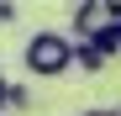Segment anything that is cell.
<instances>
[{"label":"cell","mask_w":121,"mask_h":116,"mask_svg":"<svg viewBox=\"0 0 121 116\" xmlns=\"http://www.w3.org/2000/svg\"><path fill=\"white\" fill-rule=\"evenodd\" d=\"M26 106H32L26 85H5V111H26Z\"/></svg>","instance_id":"obj_4"},{"label":"cell","mask_w":121,"mask_h":116,"mask_svg":"<svg viewBox=\"0 0 121 116\" xmlns=\"http://www.w3.org/2000/svg\"><path fill=\"white\" fill-rule=\"evenodd\" d=\"M21 63H26V74H37V79H63V74L74 69V42H69V32H32Z\"/></svg>","instance_id":"obj_1"},{"label":"cell","mask_w":121,"mask_h":116,"mask_svg":"<svg viewBox=\"0 0 121 116\" xmlns=\"http://www.w3.org/2000/svg\"><path fill=\"white\" fill-rule=\"evenodd\" d=\"M105 16H111V21H121V0H105Z\"/></svg>","instance_id":"obj_6"},{"label":"cell","mask_w":121,"mask_h":116,"mask_svg":"<svg viewBox=\"0 0 121 116\" xmlns=\"http://www.w3.org/2000/svg\"><path fill=\"white\" fill-rule=\"evenodd\" d=\"M5 85H11V79H5V74H0V111H5Z\"/></svg>","instance_id":"obj_7"},{"label":"cell","mask_w":121,"mask_h":116,"mask_svg":"<svg viewBox=\"0 0 121 116\" xmlns=\"http://www.w3.org/2000/svg\"><path fill=\"white\" fill-rule=\"evenodd\" d=\"M111 21V16H105V0H79V5H74V32L79 37H90L95 27H105Z\"/></svg>","instance_id":"obj_2"},{"label":"cell","mask_w":121,"mask_h":116,"mask_svg":"<svg viewBox=\"0 0 121 116\" xmlns=\"http://www.w3.org/2000/svg\"><path fill=\"white\" fill-rule=\"evenodd\" d=\"M116 116H121V111H116Z\"/></svg>","instance_id":"obj_10"},{"label":"cell","mask_w":121,"mask_h":116,"mask_svg":"<svg viewBox=\"0 0 121 116\" xmlns=\"http://www.w3.org/2000/svg\"><path fill=\"white\" fill-rule=\"evenodd\" d=\"M84 116H116V111H84Z\"/></svg>","instance_id":"obj_8"},{"label":"cell","mask_w":121,"mask_h":116,"mask_svg":"<svg viewBox=\"0 0 121 116\" xmlns=\"http://www.w3.org/2000/svg\"><path fill=\"white\" fill-rule=\"evenodd\" d=\"M105 48H95L90 42V37H79V42H74V69H84V74H105Z\"/></svg>","instance_id":"obj_3"},{"label":"cell","mask_w":121,"mask_h":116,"mask_svg":"<svg viewBox=\"0 0 121 116\" xmlns=\"http://www.w3.org/2000/svg\"><path fill=\"white\" fill-rule=\"evenodd\" d=\"M0 116H5V111H0Z\"/></svg>","instance_id":"obj_9"},{"label":"cell","mask_w":121,"mask_h":116,"mask_svg":"<svg viewBox=\"0 0 121 116\" xmlns=\"http://www.w3.org/2000/svg\"><path fill=\"white\" fill-rule=\"evenodd\" d=\"M0 21H16V0H0Z\"/></svg>","instance_id":"obj_5"}]
</instances>
